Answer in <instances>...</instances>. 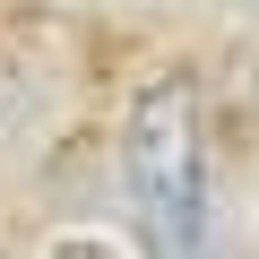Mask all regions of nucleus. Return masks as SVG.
Here are the masks:
<instances>
[{
  "instance_id": "obj_1",
  "label": "nucleus",
  "mask_w": 259,
  "mask_h": 259,
  "mask_svg": "<svg viewBox=\"0 0 259 259\" xmlns=\"http://www.w3.org/2000/svg\"><path fill=\"white\" fill-rule=\"evenodd\" d=\"M121 173L130 207L156 259H216V190H207V139H199V95L190 78H147L121 121Z\"/></svg>"
}]
</instances>
